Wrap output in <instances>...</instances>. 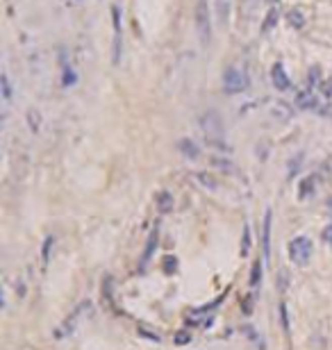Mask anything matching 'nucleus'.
<instances>
[{
  "label": "nucleus",
  "instance_id": "1",
  "mask_svg": "<svg viewBox=\"0 0 332 350\" xmlns=\"http://www.w3.org/2000/svg\"><path fill=\"white\" fill-rule=\"evenodd\" d=\"M200 127H203L205 136H207L209 143H221L223 141V123L221 116L216 112H207L200 116Z\"/></svg>",
  "mask_w": 332,
  "mask_h": 350
},
{
  "label": "nucleus",
  "instance_id": "2",
  "mask_svg": "<svg viewBox=\"0 0 332 350\" xmlns=\"http://www.w3.org/2000/svg\"><path fill=\"white\" fill-rule=\"evenodd\" d=\"M289 259L294 264H298V266H305V264L309 262V257H312V241L307 239V236H296V239L289 241Z\"/></svg>",
  "mask_w": 332,
  "mask_h": 350
},
{
  "label": "nucleus",
  "instance_id": "3",
  "mask_svg": "<svg viewBox=\"0 0 332 350\" xmlns=\"http://www.w3.org/2000/svg\"><path fill=\"white\" fill-rule=\"evenodd\" d=\"M223 86H225L227 93H239L248 86V77L241 68H227L225 71V77H223Z\"/></svg>",
  "mask_w": 332,
  "mask_h": 350
},
{
  "label": "nucleus",
  "instance_id": "4",
  "mask_svg": "<svg viewBox=\"0 0 332 350\" xmlns=\"http://www.w3.org/2000/svg\"><path fill=\"white\" fill-rule=\"evenodd\" d=\"M271 80H273V84H275V89H280V91H287L291 86V80H289V75L284 73V66H282V64H273Z\"/></svg>",
  "mask_w": 332,
  "mask_h": 350
},
{
  "label": "nucleus",
  "instance_id": "5",
  "mask_svg": "<svg viewBox=\"0 0 332 350\" xmlns=\"http://www.w3.org/2000/svg\"><path fill=\"white\" fill-rule=\"evenodd\" d=\"M262 243H264V257L268 259V253H271V209H266V214H264Z\"/></svg>",
  "mask_w": 332,
  "mask_h": 350
},
{
  "label": "nucleus",
  "instance_id": "6",
  "mask_svg": "<svg viewBox=\"0 0 332 350\" xmlns=\"http://www.w3.org/2000/svg\"><path fill=\"white\" fill-rule=\"evenodd\" d=\"M198 25H200V30H203V36L207 39L209 36V23H207V9H205V3H200V7H198Z\"/></svg>",
  "mask_w": 332,
  "mask_h": 350
},
{
  "label": "nucleus",
  "instance_id": "7",
  "mask_svg": "<svg viewBox=\"0 0 332 350\" xmlns=\"http://www.w3.org/2000/svg\"><path fill=\"white\" fill-rule=\"evenodd\" d=\"M155 245H157V230L150 232V239H148V245H146V250H144V257H141V264H146L150 257H153Z\"/></svg>",
  "mask_w": 332,
  "mask_h": 350
},
{
  "label": "nucleus",
  "instance_id": "8",
  "mask_svg": "<svg viewBox=\"0 0 332 350\" xmlns=\"http://www.w3.org/2000/svg\"><path fill=\"white\" fill-rule=\"evenodd\" d=\"M157 205H159V209H162V212H171V209H173L171 193H168V191H162V193H159V198H157Z\"/></svg>",
  "mask_w": 332,
  "mask_h": 350
},
{
  "label": "nucleus",
  "instance_id": "9",
  "mask_svg": "<svg viewBox=\"0 0 332 350\" xmlns=\"http://www.w3.org/2000/svg\"><path fill=\"white\" fill-rule=\"evenodd\" d=\"M289 25H294V27H303V23H305V18H303V14L298 12V9H291L289 12Z\"/></svg>",
  "mask_w": 332,
  "mask_h": 350
},
{
  "label": "nucleus",
  "instance_id": "10",
  "mask_svg": "<svg viewBox=\"0 0 332 350\" xmlns=\"http://www.w3.org/2000/svg\"><path fill=\"white\" fill-rule=\"evenodd\" d=\"M216 9L221 12V23H225L227 12H230V0H216Z\"/></svg>",
  "mask_w": 332,
  "mask_h": 350
},
{
  "label": "nucleus",
  "instance_id": "11",
  "mask_svg": "<svg viewBox=\"0 0 332 350\" xmlns=\"http://www.w3.org/2000/svg\"><path fill=\"white\" fill-rule=\"evenodd\" d=\"M275 23H277V12H275V9H271L268 16H266V21H264V25H262V30L268 32V30H271V25H275Z\"/></svg>",
  "mask_w": 332,
  "mask_h": 350
},
{
  "label": "nucleus",
  "instance_id": "12",
  "mask_svg": "<svg viewBox=\"0 0 332 350\" xmlns=\"http://www.w3.org/2000/svg\"><path fill=\"white\" fill-rule=\"evenodd\" d=\"M180 148H182V150H184V153H186V155H189V157H191V159H194V157H196V155H198V150H196V145H194V143H191V141H189V139H184V141H182V143H180Z\"/></svg>",
  "mask_w": 332,
  "mask_h": 350
},
{
  "label": "nucleus",
  "instance_id": "13",
  "mask_svg": "<svg viewBox=\"0 0 332 350\" xmlns=\"http://www.w3.org/2000/svg\"><path fill=\"white\" fill-rule=\"evenodd\" d=\"M259 280H262V266H259V264H255L253 275H250V284L257 286V284H259Z\"/></svg>",
  "mask_w": 332,
  "mask_h": 350
},
{
  "label": "nucleus",
  "instance_id": "14",
  "mask_svg": "<svg viewBox=\"0 0 332 350\" xmlns=\"http://www.w3.org/2000/svg\"><path fill=\"white\" fill-rule=\"evenodd\" d=\"M323 241H325L327 245H332V223L323 227Z\"/></svg>",
  "mask_w": 332,
  "mask_h": 350
},
{
  "label": "nucleus",
  "instance_id": "15",
  "mask_svg": "<svg viewBox=\"0 0 332 350\" xmlns=\"http://www.w3.org/2000/svg\"><path fill=\"white\" fill-rule=\"evenodd\" d=\"M27 116H30V127L36 132V130H39V114H34V109H32Z\"/></svg>",
  "mask_w": 332,
  "mask_h": 350
},
{
  "label": "nucleus",
  "instance_id": "16",
  "mask_svg": "<svg viewBox=\"0 0 332 350\" xmlns=\"http://www.w3.org/2000/svg\"><path fill=\"white\" fill-rule=\"evenodd\" d=\"M71 82H75V73H71V68H66V75H64V86H71Z\"/></svg>",
  "mask_w": 332,
  "mask_h": 350
},
{
  "label": "nucleus",
  "instance_id": "17",
  "mask_svg": "<svg viewBox=\"0 0 332 350\" xmlns=\"http://www.w3.org/2000/svg\"><path fill=\"white\" fill-rule=\"evenodd\" d=\"M3 98L9 100V80H7V75H3Z\"/></svg>",
  "mask_w": 332,
  "mask_h": 350
},
{
  "label": "nucleus",
  "instance_id": "18",
  "mask_svg": "<svg viewBox=\"0 0 332 350\" xmlns=\"http://www.w3.org/2000/svg\"><path fill=\"white\" fill-rule=\"evenodd\" d=\"M323 93H325V95H332V77L323 82Z\"/></svg>",
  "mask_w": 332,
  "mask_h": 350
},
{
  "label": "nucleus",
  "instance_id": "19",
  "mask_svg": "<svg viewBox=\"0 0 332 350\" xmlns=\"http://www.w3.org/2000/svg\"><path fill=\"white\" fill-rule=\"evenodd\" d=\"M175 343H189V336H186V334H177V339H175Z\"/></svg>",
  "mask_w": 332,
  "mask_h": 350
},
{
  "label": "nucleus",
  "instance_id": "20",
  "mask_svg": "<svg viewBox=\"0 0 332 350\" xmlns=\"http://www.w3.org/2000/svg\"><path fill=\"white\" fill-rule=\"evenodd\" d=\"M50 243H53V239H45V250H43V259H48V253H50Z\"/></svg>",
  "mask_w": 332,
  "mask_h": 350
}]
</instances>
